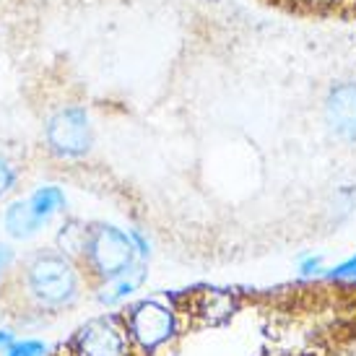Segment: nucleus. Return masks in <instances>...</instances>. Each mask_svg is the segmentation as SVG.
Masks as SVG:
<instances>
[{
    "instance_id": "obj_1",
    "label": "nucleus",
    "mask_w": 356,
    "mask_h": 356,
    "mask_svg": "<svg viewBox=\"0 0 356 356\" xmlns=\"http://www.w3.org/2000/svg\"><path fill=\"white\" fill-rule=\"evenodd\" d=\"M24 289L42 309L70 307L81 294V273L65 252H37L24 266Z\"/></svg>"
},
{
    "instance_id": "obj_2",
    "label": "nucleus",
    "mask_w": 356,
    "mask_h": 356,
    "mask_svg": "<svg viewBox=\"0 0 356 356\" xmlns=\"http://www.w3.org/2000/svg\"><path fill=\"white\" fill-rule=\"evenodd\" d=\"M136 257H138V252L133 248V239L128 232L112 227V224L89 227L81 263L97 281H112L122 270H128L136 263Z\"/></svg>"
},
{
    "instance_id": "obj_3",
    "label": "nucleus",
    "mask_w": 356,
    "mask_h": 356,
    "mask_svg": "<svg viewBox=\"0 0 356 356\" xmlns=\"http://www.w3.org/2000/svg\"><path fill=\"white\" fill-rule=\"evenodd\" d=\"M125 325L133 343H138L143 351H154L177 333V312L159 299H143L130 307Z\"/></svg>"
},
{
    "instance_id": "obj_4",
    "label": "nucleus",
    "mask_w": 356,
    "mask_h": 356,
    "mask_svg": "<svg viewBox=\"0 0 356 356\" xmlns=\"http://www.w3.org/2000/svg\"><path fill=\"white\" fill-rule=\"evenodd\" d=\"M44 138H47L52 154H58L63 159H79L83 154H89L94 133H91V120L86 115V109H58L44 125Z\"/></svg>"
},
{
    "instance_id": "obj_5",
    "label": "nucleus",
    "mask_w": 356,
    "mask_h": 356,
    "mask_svg": "<svg viewBox=\"0 0 356 356\" xmlns=\"http://www.w3.org/2000/svg\"><path fill=\"white\" fill-rule=\"evenodd\" d=\"M130 343L133 338L122 320L97 317L76 333L70 343V356H130Z\"/></svg>"
},
{
    "instance_id": "obj_6",
    "label": "nucleus",
    "mask_w": 356,
    "mask_h": 356,
    "mask_svg": "<svg viewBox=\"0 0 356 356\" xmlns=\"http://www.w3.org/2000/svg\"><path fill=\"white\" fill-rule=\"evenodd\" d=\"M323 118L338 140L356 143V81H338L327 89Z\"/></svg>"
},
{
    "instance_id": "obj_7",
    "label": "nucleus",
    "mask_w": 356,
    "mask_h": 356,
    "mask_svg": "<svg viewBox=\"0 0 356 356\" xmlns=\"http://www.w3.org/2000/svg\"><path fill=\"white\" fill-rule=\"evenodd\" d=\"M239 309V299L229 291L203 289L188 297V315L200 325H221Z\"/></svg>"
},
{
    "instance_id": "obj_8",
    "label": "nucleus",
    "mask_w": 356,
    "mask_h": 356,
    "mask_svg": "<svg viewBox=\"0 0 356 356\" xmlns=\"http://www.w3.org/2000/svg\"><path fill=\"white\" fill-rule=\"evenodd\" d=\"M143 278H146V266L136 260L128 270H122V273L115 276L112 281H104V289H102L99 299L104 305H118V302L130 297V294L143 284Z\"/></svg>"
},
{
    "instance_id": "obj_9",
    "label": "nucleus",
    "mask_w": 356,
    "mask_h": 356,
    "mask_svg": "<svg viewBox=\"0 0 356 356\" xmlns=\"http://www.w3.org/2000/svg\"><path fill=\"white\" fill-rule=\"evenodd\" d=\"M3 224H6V232H8L13 239H29L31 234L40 232L44 221L31 211L29 200H19V203H13V206L6 211Z\"/></svg>"
},
{
    "instance_id": "obj_10",
    "label": "nucleus",
    "mask_w": 356,
    "mask_h": 356,
    "mask_svg": "<svg viewBox=\"0 0 356 356\" xmlns=\"http://www.w3.org/2000/svg\"><path fill=\"white\" fill-rule=\"evenodd\" d=\"M29 206H31V211L47 224L55 213H60V211L65 208V193L60 188H52V185L50 188H40L29 198Z\"/></svg>"
},
{
    "instance_id": "obj_11",
    "label": "nucleus",
    "mask_w": 356,
    "mask_h": 356,
    "mask_svg": "<svg viewBox=\"0 0 356 356\" xmlns=\"http://www.w3.org/2000/svg\"><path fill=\"white\" fill-rule=\"evenodd\" d=\"M325 276L330 278V281H343V284H354L356 286V252L348 257V260L338 263L336 268L325 270Z\"/></svg>"
},
{
    "instance_id": "obj_12",
    "label": "nucleus",
    "mask_w": 356,
    "mask_h": 356,
    "mask_svg": "<svg viewBox=\"0 0 356 356\" xmlns=\"http://www.w3.org/2000/svg\"><path fill=\"white\" fill-rule=\"evenodd\" d=\"M8 356H47V346L40 341H21L8 348Z\"/></svg>"
},
{
    "instance_id": "obj_13",
    "label": "nucleus",
    "mask_w": 356,
    "mask_h": 356,
    "mask_svg": "<svg viewBox=\"0 0 356 356\" xmlns=\"http://www.w3.org/2000/svg\"><path fill=\"white\" fill-rule=\"evenodd\" d=\"M325 270L323 266V255H305L299 260V273L305 278H312V276H320Z\"/></svg>"
},
{
    "instance_id": "obj_14",
    "label": "nucleus",
    "mask_w": 356,
    "mask_h": 356,
    "mask_svg": "<svg viewBox=\"0 0 356 356\" xmlns=\"http://www.w3.org/2000/svg\"><path fill=\"white\" fill-rule=\"evenodd\" d=\"M13 185H16V172H13V167H10L6 159H0V198L6 193H10Z\"/></svg>"
},
{
    "instance_id": "obj_15",
    "label": "nucleus",
    "mask_w": 356,
    "mask_h": 356,
    "mask_svg": "<svg viewBox=\"0 0 356 356\" xmlns=\"http://www.w3.org/2000/svg\"><path fill=\"white\" fill-rule=\"evenodd\" d=\"M130 239H133V248H136V252H138V257L143 260V257H149L151 255V245H149V239L140 234L138 229H130L128 232Z\"/></svg>"
},
{
    "instance_id": "obj_16",
    "label": "nucleus",
    "mask_w": 356,
    "mask_h": 356,
    "mask_svg": "<svg viewBox=\"0 0 356 356\" xmlns=\"http://www.w3.org/2000/svg\"><path fill=\"white\" fill-rule=\"evenodd\" d=\"M8 263H10V250L0 245V278H3V270L8 268Z\"/></svg>"
},
{
    "instance_id": "obj_17",
    "label": "nucleus",
    "mask_w": 356,
    "mask_h": 356,
    "mask_svg": "<svg viewBox=\"0 0 356 356\" xmlns=\"http://www.w3.org/2000/svg\"><path fill=\"white\" fill-rule=\"evenodd\" d=\"M3 346H10V333H6V330H0V348Z\"/></svg>"
}]
</instances>
